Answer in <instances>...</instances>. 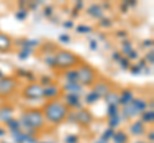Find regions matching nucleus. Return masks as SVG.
<instances>
[{
    "mask_svg": "<svg viewBox=\"0 0 154 143\" xmlns=\"http://www.w3.org/2000/svg\"><path fill=\"white\" fill-rule=\"evenodd\" d=\"M45 121L58 125L62 124L69 115V106L59 98L48 100L46 104L41 107Z\"/></svg>",
    "mask_w": 154,
    "mask_h": 143,
    "instance_id": "f257e3e1",
    "label": "nucleus"
},
{
    "mask_svg": "<svg viewBox=\"0 0 154 143\" xmlns=\"http://www.w3.org/2000/svg\"><path fill=\"white\" fill-rule=\"evenodd\" d=\"M53 63H54V66L57 69L72 70V69H76L77 66H80L84 63V60L77 54H75V52L66 49H60L54 54Z\"/></svg>",
    "mask_w": 154,
    "mask_h": 143,
    "instance_id": "f03ea898",
    "label": "nucleus"
},
{
    "mask_svg": "<svg viewBox=\"0 0 154 143\" xmlns=\"http://www.w3.org/2000/svg\"><path fill=\"white\" fill-rule=\"evenodd\" d=\"M96 79H98V72L88 63L84 61L80 66L76 68V73H75L76 83L84 86V87H93L98 82Z\"/></svg>",
    "mask_w": 154,
    "mask_h": 143,
    "instance_id": "7ed1b4c3",
    "label": "nucleus"
},
{
    "mask_svg": "<svg viewBox=\"0 0 154 143\" xmlns=\"http://www.w3.org/2000/svg\"><path fill=\"white\" fill-rule=\"evenodd\" d=\"M22 121L23 124L32 130H40L45 127V119L42 115L41 109H26L22 114Z\"/></svg>",
    "mask_w": 154,
    "mask_h": 143,
    "instance_id": "20e7f679",
    "label": "nucleus"
},
{
    "mask_svg": "<svg viewBox=\"0 0 154 143\" xmlns=\"http://www.w3.org/2000/svg\"><path fill=\"white\" fill-rule=\"evenodd\" d=\"M19 80L14 75H3L0 78V98L7 100L16 93Z\"/></svg>",
    "mask_w": 154,
    "mask_h": 143,
    "instance_id": "39448f33",
    "label": "nucleus"
},
{
    "mask_svg": "<svg viewBox=\"0 0 154 143\" xmlns=\"http://www.w3.org/2000/svg\"><path fill=\"white\" fill-rule=\"evenodd\" d=\"M21 96L25 100H30V101H32V100H40L44 97V86L36 82L28 83L22 88Z\"/></svg>",
    "mask_w": 154,
    "mask_h": 143,
    "instance_id": "423d86ee",
    "label": "nucleus"
},
{
    "mask_svg": "<svg viewBox=\"0 0 154 143\" xmlns=\"http://www.w3.org/2000/svg\"><path fill=\"white\" fill-rule=\"evenodd\" d=\"M13 46H14V42L13 39L8 33H4V32H0V52L2 54H8L13 50Z\"/></svg>",
    "mask_w": 154,
    "mask_h": 143,
    "instance_id": "0eeeda50",
    "label": "nucleus"
},
{
    "mask_svg": "<svg viewBox=\"0 0 154 143\" xmlns=\"http://www.w3.org/2000/svg\"><path fill=\"white\" fill-rule=\"evenodd\" d=\"M94 118L91 115V112L88 110H80L79 112H76V121L82 127H89L93 123Z\"/></svg>",
    "mask_w": 154,
    "mask_h": 143,
    "instance_id": "6e6552de",
    "label": "nucleus"
},
{
    "mask_svg": "<svg viewBox=\"0 0 154 143\" xmlns=\"http://www.w3.org/2000/svg\"><path fill=\"white\" fill-rule=\"evenodd\" d=\"M60 96V88L57 84H49L44 87V97L48 100H54V98H59Z\"/></svg>",
    "mask_w": 154,
    "mask_h": 143,
    "instance_id": "1a4fd4ad",
    "label": "nucleus"
}]
</instances>
